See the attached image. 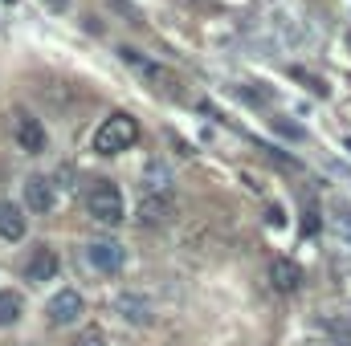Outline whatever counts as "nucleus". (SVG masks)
I'll list each match as a JSON object with an SVG mask.
<instances>
[{
  "instance_id": "4468645a",
  "label": "nucleus",
  "mask_w": 351,
  "mask_h": 346,
  "mask_svg": "<svg viewBox=\"0 0 351 346\" xmlns=\"http://www.w3.org/2000/svg\"><path fill=\"white\" fill-rule=\"evenodd\" d=\"M119 310H127V318L131 322H147L152 314H147V306L143 302H135V297H119Z\"/></svg>"
},
{
  "instance_id": "1a4fd4ad",
  "label": "nucleus",
  "mask_w": 351,
  "mask_h": 346,
  "mask_svg": "<svg viewBox=\"0 0 351 346\" xmlns=\"http://www.w3.org/2000/svg\"><path fill=\"white\" fill-rule=\"evenodd\" d=\"M25 232H29L25 212H21L12 200H0V237H4V241H25Z\"/></svg>"
},
{
  "instance_id": "6ab92c4d",
  "label": "nucleus",
  "mask_w": 351,
  "mask_h": 346,
  "mask_svg": "<svg viewBox=\"0 0 351 346\" xmlns=\"http://www.w3.org/2000/svg\"><path fill=\"white\" fill-rule=\"evenodd\" d=\"M45 4H49V8H58V12H62V8H66V4H70V0H45Z\"/></svg>"
},
{
  "instance_id": "423d86ee",
  "label": "nucleus",
  "mask_w": 351,
  "mask_h": 346,
  "mask_svg": "<svg viewBox=\"0 0 351 346\" xmlns=\"http://www.w3.org/2000/svg\"><path fill=\"white\" fill-rule=\"evenodd\" d=\"M139 196H172V172H168V163L152 159L143 168V175H139Z\"/></svg>"
},
{
  "instance_id": "2eb2a0df",
  "label": "nucleus",
  "mask_w": 351,
  "mask_h": 346,
  "mask_svg": "<svg viewBox=\"0 0 351 346\" xmlns=\"http://www.w3.org/2000/svg\"><path fill=\"white\" fill-rule=\"evenodd\" d=\"M74 346H106V338H102V330H98V326H90V330L78 334V343H74Z\"/></svg>"
},
{
  "instance_id": "f3484780",
  "label": "nucleus",
  "mask_w": 351,
  "mask_h": 346,
  "mask_svg": "<svg viewBox=\"0 0 351 346\" xmlns=\"http://www.w3.org/2000/svg\"><path fill=\"white\" fill-rule=\"evenodd\" d=\"M335 224H339V237L351 245V208H339V216H335Z\"/></svg>"
},
{
  "instance_id": "0eeeda50",
  "label": "nucleus",
  "mask_w": 351,
  "mask_h": 346,
  "mask_svg": "<svg viewBox=\"0 0 351 346\" xmlns=\"http://www.w3.org/2000/svg\"><path fill=\"white\" fill-rule=\"evenodd\" d=\"M176 212V200L172 196H139V224H164L168 216Z\"/></svg>"
},
{
  "instance_id": "dca6fc26",
  "label": "nucleus",
  "mask_w": 351,
  "mask_h": 346,
  "mask_svg": "<svg viewBox=\"0 0 351 346\" xmlns=\"http://www.w3.org/2000/svg\"><path fill=\"white\" fill-rule=\"evenodd\" d=\"M315 232H319V212L306 208V212H302V237H315Z\"/></svg>"
},
{
  "instance_id": "39448f33",
  "label": "nucleus",
  "mask_w": 351,
  "mask_h": 346,
  "mask_svg": "<svg viewBox=\"0 0 351 346\" xmlns=\"http://www.w3.org/2000/svg\"><path fill=\"white\" fill-rule=\"evenodd\" d=\"M45 314H49L53 326H74L78 314H82V297H78V289H62V293H53L49 306H45Z\"/></svg>"
},
{
  "instance_id": "9b49d317",
  "label": "nucleus",
  "mask_w": 351,
  "mask_h": 346,
  "mask_svg": "<svg viewBox=\"0 0 351 346\" xmlns=\"http://www.w3.org/2000/svg\"><path fill=\"white\" fill-rule=\"evenodd\" d=\"M53 273H58V253H53V249H37V253L29 257V265H25V277L37 281V285L49 281Z\"/></svg>"
},
{
  "instance_id": "ddd939ff",
  "label": "nucleus",
  "mask_w": 351,
  "mask_h": 346,
  "mask_svg": "<svg viewBox=\"0 0 351 346\" xmlns=\"http://www.w3.org/2000/svg\"><path fill=\"white\" fill-rule=\"evenodd\" d=\"M119 53H123V62H127V66H135L139 74H147V78H156V82H168V74H164V70H160L156 62H147V57H139L135 49H127V45H123Z\"/></svg>"
},
{
  "instance_id": "9d476101",
  "label": "nucleus",
  "mask_w": 351,
  "mask_h": 346,
  "mask_svg": "<svg viewBox=\"0 0 351 346\" xmlns=\"http://www.w3.org/2000/svg\"><path fill=\"white\" fill-rule=\"evenodd\" d=\"M269 281H274V289H282V293H294L298 285H302V269L294 265V261L278 257L269 265Z\"/></svg>"
},
{
  "instance_id": "f03ea898",
  "label": "nucleus",
  "mask_w": 351,
  "mask_h": 346,
  "mask_svg": "<svg viewBox=\"0 0 351 346\" xmlns=\"http://www.w3.org/2000/svg\"><path fill=\"white\" fill-rule=\"evenodd\" d=\"M86 208L98 224H123V220H127L123 191H119V183H110V179H94V183H90Z\"/></svg>"
},
{
  "instance_id": "6e6552de",
  "label": "nucleus",
  "mask_w": 351,
  "mask_h": 346,
  "mask_svg": "<svg viewBox=\"0 0 351 346\" xmlns=\"http://www.w3.org/2000/svg\"><path fill=\"white\" fill-rule=\"evenodd\" d=\"M25 204H29L33 212H49V208H53V179L29 175V179H25Z\"/></svg>"
},
{
  "instance_id": "20e7f679",
  "label": "nucleus",
  "mask_w": 351,
  "mask_h": 346,
  "mask_svg": "<svg viewBox=\"0 0 351 346\" xmlns=\"http://www.w3.org/2000/svg\"><path fill=\"white\" fill-rule=\"evenodd\" d=\"M86 261H90L94 273L114 277V273L123 269V261H127V249H123L119 241H90L86 245Z\"/></svg>"
},
{
  "instance_id": "a211bd4d",
  "label": "nucleus",
  "mask_w": 351,
  "mask_h": 346,
  "mask_svg": "<svg viewBox=\"0 0 351 346\" xmlns=\"http://www.w3.org/2000/svg\"><path fill=\"white\" fill-rule=\"evenodd\" d=\"M265 220H269V224H274V228H282V224H286V216H282V208H278V204H274V208H269V216H265Z\"/></svg>"
},
{
  "instance_id": "7ed1b4c3",
  "label": "nucleus",
  "mask_w": 351,
  "mask_h": 346,
  "mask_svg": "<svg viewBox=\"0 0 351 346\" xmlns=\"http://www.w3.org/2000/svg\"><path fill=\"white\" fill-rule=\"evenodd\" d=\"M12 139H16V147H21L25 155H41V151H45V143H49L45 127H41L33 114H25V110H16V114H12Z\"/></svg>"
},
{
  "instance_id": "f257e3e1",
  "label": "nucleus",
  "mask_w": 351,
  "mask_h": 346,
  "mask_svg": "<svg viewBox=\"0 0 351 346\" xmlns=\"http://www.w3.org/2000/svg\"><path fill=\"white\" fill-rule=\"evenodd\" d=\"M135 139H139V122L119 110V114H110V118L94 131V151H98V155H119V151L135 147Z\"/></svg>"
},
{
  "instance_id": "f8f14e48",
  "label": "nucleus",
  "mask_w": 351,
  "mask_h": 346,
  "mask_svg": "<svg viewBox=\"0 0 351 346\" xmlns=\"http://www.w3.org/2000/svg\"><path fill=\"white\" fill-rule=\"evenodd\" d=\"M21 314H25V297L12 293V289H0V326L21 322Z\"/></svg>"
}]
</instances>
